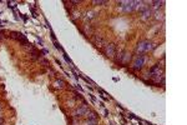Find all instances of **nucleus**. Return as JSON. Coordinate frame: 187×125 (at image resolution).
Returning a JSON list of instances; mask_svg holds the SVG:
<instances>
[{"instance_id":"nucleus-2","label":"nucleus","mask_w":187,"mask_h":125,"mask_svg":"<svg viewBox=\"0 0 187 125\" xmlns=\"http://www.w3.org/2000/svg\"><path fill=\"white\" fill-rule=\"evenodd\" d=\"M150 49V46H148V43H146V41H145V43H141L140 44V46H138V49H137V51H145V50H148Z\"/></svg>"},{"instance_id":"nucleus-1","label":"nucleus","mask_w":187,"mask_h":125,"mask_svg":"<svg viewBox=\"0 0 187 125\" xmlns=\"http://www.w3.org/2000/svg\"><path fill=\"white\" fill-rule=\"evenodd\" d=\"M143 63H145V58L143 56H138L136 63H135V69H141Z\"/></svg>"},{"instance_id":"nucleus-3","label":"nucleus","mask_w":187,"mask_h":125,"mask_svg":"<svg viewBox=\"0 0 187 125\" xmlns=\"http://www.w3.org/2000/svg\"><path fill=\"white\" fill-rule=\"evenodd\" d=\"M114 49H115V48H114V45H110V46L107 48L106 53L108 54V56H114Z\"/></svg>"}]
</instances>
